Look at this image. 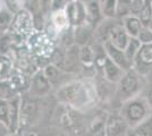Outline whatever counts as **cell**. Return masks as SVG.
Returning a JSON list of instances; mask_svg holds the SVG:
<instances>
[{
  "instance_id": "cell-1",
  "label": "cell",
  "mask_w": 152,
  "mask_h": 136,
  "mask_svg": "<svg viewBox=\"0 0 152 136\" xmlns=\"http://www.w3.org/2000/svg\"><path fill=\"white\" fill-rule=\"evenodd\" d=\"M104 49H106V52H107L108 57L111 59L114 63H116L117 65L121 67V69L128 71V68L131 67L132 63L127 59L124 50L117 48L110 40H108L107 42L104 43Z\"/></svg>"
},
{
  "instance_id": "cell-2",
  "label": "cell",
  "mask_w": 152,
  "mask_h": 136,
  "mask_svg": "<svg viewBox=\"0 0 152 136\" xmlns=\"http://www.w3.org/2000/svg\"><path fill=\"white\" fill-rule=\"evenodd\" d=\"M109 36H110V41L117 48L125 50L127 43L129 41V34L127 33L125 26L121 25V24L113 25L110 28V32H109Z\"/></svg>"
},
{
  "instance_id": "cell-3",
  "label": "cell",
  "mask_w": 152,
  "mask_h": 136,
  "mask_svg": "<svg viewBox=\"0 0 152 136\" xmlns=\"http://www.w3.org/2000/svg\"><path fill=\"white\" fill-rule=\"evenodd\" d=\"M139 89V78L135 71H127L121 78V92L125 97H131Z\"/></svg>"
},
{
  "instance_id": "cell-4",
  "label": "cell",
  "mask_w": 152,
  "mask_h": 136,
  "mask_svg": "<svg viewBox=\"0 0 152 136\" xmlns=\"http://www.w3.org/2000/svg\"><path fill=\"white\" fill-rule=\"evenodd\" d=\"M32 27V23H31V17L28 13L26 12H22L19 13V15L16 17V20L14 23V27L13 30L15 31V33L19 35V36H26L30 34V31H31Z\"/></svg>"
},
{
  "instance_id": "cell-5",
  "label": "cell",
  "mask_w": 152,
  "mask_h": 136,
  "mask_svg": "<svg viewBox=\"0 0 152 136\" xmlns=\"http://www.w3.org/2000/svg\"><path fill=\"white\" fill-rule=\"evenodd\" d=\"M146 113L145 107L144 104L140 101H133L128 104L126 109V116L127 119L131 121V123L137 124L140 123Z\"/></svg>"
},
{
  "instance_id": "cell-6",
  "label": "cell",
  "mask_w": 152,
  "mask_h": 136,
  "mask_svg": "<svg viewBox=\"0 0 152 136\" xmlns=\"http://www.w3.org/2000/svg\"><path fill=\"white\" fill-rule=\"evenodd\" d=\"M127 129L126 120L121 117H111L107 124L108 135H121Z\"/></svg>"
},
{
  "instance_id": "cell-7",
  "label": "cell",
  "mask_w": 152,
  "mask_h": 136,
  "mask_svg": "<svg viewBox=\"0 0 152 136\" xmlns=\"http://www.w3.org/2000/svg\"><path fill=\"white\" fill-rule=\"evenodd\" d=\"M103 67H104V71H106V76L108 79L116 82L118 79L123 77V71L119 66L116 63H114L109 57H106L103 60Z\"/></svg>"
},
{
  "instance_id": "cell-8",
  "label": "cell",
  "mask_w": 152,
  "mask_h": 136,
  "mask_svg": "<svg viewBox=\"0 0 152 136\" xmlns=\"http://www.w3.org/2000/svg\"><path fill=\"white\" fill-rule=\"evenodd\" d=\"M33 48H34V51L38 55L48 57L51 53V50H52V44H51L50 40L48 39L45 35H38L34 39Z\"/></svg>"
},
{
  "instance_id": "cell-9",
  "label": "cell",
  "mask_w": 152,
  "mask_h": 136,
  "mask_svg": "<svg viewBox=\"0 0 152 136\" xmlns=\"http://www.w3.org/2000/svg\"><path fill=\"white\" fill-rule=\"evenodd\" d=\"M124 26L126 28L129 36H136L139 35L141 28L143 27L142 22L140 20L139 16L136 15H127L124 17Z\"/></svg>"
},
{
  "instance_id": "cell-10",
  "label": "cell",
  "mask_w": 152,
  "mask_h": 136,
  "mask_svg": "<svg viewBox=\"0 0 152 136\" xmlns=\"http://www.w3.org/2000/svg\"><path fill=\"white\" fill-rule=\"evenodd\" d=\"M67 15H68L69 20L73 22L74 24H80L84 20V17H86L84 8H83L82 4H80V2L70 4L69 9L67 10Z\"/></svg>"
},
{
  "instance_id": "cell-11",
  "label": "cell",
  "mask_w": 152,
  "mask_h": 136,
  "mask_svg": "<svg viewBox=\"0 0 152 136\" xmlns=\"http://www.w3.org/2000/svg\"><path fill=\"white\" fill-rule=\"evenodd\" d=\"M141 45H142V43H141V41L139 40V38H136V36H129V41H128V43H127L126 48H125L124 51H125L127 59L131 63H133L134 58L137 56Z\"/></svg>"
},
{
  "instance_id": "cell-12",
  "label": "cell",
  "mask_w": 152,
  "mask_h": 136,
  "mask_svg": "<svg viewBox=\"0 0 152 136\" xmlns=\"http://www.w3.org/2000/svg\"><path fill=\"white\" fill-rule=\"evenodd\" d=\"M137 59L144 65H152V43L141 45L137 53Z\"/></svg>"
},
{
  "instance_id": "cell-13",
  "label": "cell",
  "mask_w": 152,
  "mask_h": 136,
  "mask_svg": "<svg viewBox=\"0 0 152 136\" xmlns=\"http://www.w3.org/2000/svg\"><path fill=\"white\" fill-rule=\"evenodd\" d=\"M139 18L142 22V25L148 26L152 18V0H146L145 5L139 13Z\"/></svg>"
},
{
  "instance_id": "cell-14",
  "label": "cell",
  "mask_w": 152,
  "mask_h": 136,
  "mask_svg": "<svg viewBox=\"0 0 152 136\" xmlns=\"http://www.w3.org/2000/svg\"><path fill=\"white\" fill-rule=\"evenodd\" d=\"M68 22H69L68 15L64 10H59V12H57L53 15V23H55V25H56L58 30L65 28L66 26L68 25Z\"/></svg>"
},
{
  "instance_id": "cell-15",
  "label": "cell",
  "mask_w": 152,
  "mask_h": 136,
  "mask_svg": "<svg viewBox=\"0 0 152 136\" xmlns=\"http://www.w3.org/2000/svg\"><path fill=\"white\" fill-rule=\"evenodd\" d=\"M133 134L137 136H152V119H149L145 123L140 124L134 129Z\"/></svg>"
},
{
  "instance_id": "cell-16",
  "label": "cell",
  "mask_w": 152,
  "mask_h": 136,
  "mask_svg": "<svg viewBox=\"0 0 152 136\" xmlns=\"http://www.w3.org/2000/svg\"><path fill=\"white\" fill-rule=\"evenodd\" d=\"M131 4H132V0H117L116 14L123 17L127 16L131 13Z\"/></svg>"
},
{
  "instance_id": "cell-17",
  "label": "cell",
  "mask_w": 152,
  "mask_h": 136,
  "mask_svg": "<svg viewBox=\"0 0 152 136\" xmlns=\"http://www.w3.org/2000/svg\"><path fill=\"white\" fill-rule=\"evenodd\" d=\"M101 16V12H100V6L98 2H91L88 7V17L90 20H96L100 18Z\"/></svg>"
},
{
  "instance_id": "cell-18",
  "label": "cell",
  "mask_w": 152,
  "mask_h": 136,
  "mask_svg": "<svg viewBox=\"0 0 152 136\" xmlns=\"http://www.w3.org/2000/svg\"><path fill=\"white\" fill-rule=\"evenodd\" d=\"M137 38H139V40L141 41L142 44L152 43V30L149 26H143L141 28V31H140Z\"/></svg>"
},
{
  "instance_id": "cell-19",
  "label": "cell",
  "mask_w": 152,
  "mask_h": 136,
  "mask_svg": "<svg viewBox=\"0 0 152 136\" xmlns=\"http://www.w3.org/2000/svg\"><path fill=\"white\" fill-rule=\"evenodd\" d=\"M117 9V0H106L103 5V13L108 17H114Z\"/></svg>"
},
{
  "instance_id": "cell-20",
  "label": "cell",
  "mask_w": 152,
  "mask_h": 136,
  "mask_svg": "<svg viewBox=\"0 0 152 136\" xmlns=\"http://www.w3.org/2000/svg\"><path fill=\"white\" fill-rule=\"evenodd\" d=\"M146 0H132L131 4V14L132 15H139L141 9L145 5Z\"/></svg>"
},
{
  "instance_id": "cell-21",
  "label": "cell",
  "mask_w": 152,
  "mask_h": 136,
  "mask_svg": "<svg viewBox=\"0 0 152 136\" xmlns=\"http://www.w3.org/2000/svg\"><path fill=\"white\" fill-rule=\"evenodd\" d=\"M10 68V63L7 58H0V78H4Z\"/></svg>"
},
{
  "instance_id": "cell-22",
  "label": "cell",
  "mask_w": 152,
  "mask_h": 136,
  "mask_svg": "<svg viewBox=\"0 0 152 136\" xmlns=\"http://www.w3.org/2000/svg\"><path fill=\"white\" fill-rule=\"evenodd\" d=\"M148 102H149V104L152 107V90L149 92V94H148Z\"/></svg>"
},
{
  "instance_id": "cell-23",
  "label": "cell",
  "mask_w": 152,
  "mask_h": 136,
  "mask_svg": "<svg viewBox=\"0 0 152 136\" xmlns=\"http://www.w3.org/2000/svg\"><path fill=\"white\" fill-rule=\"evenodd\" d=\"M148 26H149V27L152 30V18H151V20H150V23H149V25H148Z\"/></svg>"
}]
</instances>
